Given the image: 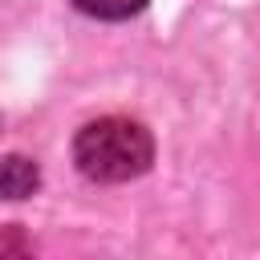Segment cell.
<instances>
[{"label": "cell", "instance_id": "4", "mask_svg": "<svg viewBox=\"0 0 260 260\" xmlns=\"http://www.w3.org/2000/svg\"><path fill=\"white\" fill-rule=\"evenodd\" d=\"M32 244L20 236V228H0V256H24Z\"/></svg>", "mask_w": 260, "mask_h": 260}, {"label": "cell", "instance_id": "3", "mask_svg": "<svg viewBox=\"0 0 260 260\" xmlns=\"http://www.w3.org/2000/svg\"><path fill=\"white\" fill-rule=\"evenodd\" d=\"M73 4L98 20H126V16L146 8V0H73Z\"/></svg>", "mask_w": 260, "mask_h": 260}, {"label": "cell", "instance_id": "2", "mask_svg": "<svg viewBox=\"0 0 260 260\" xmlns=\"http://www.w3.org/2000/svg\"><path fill=\"white\" fill-rule=\"evenodd\" d=\"M37 183H41V171L32 158H24V154L0 158V195L4 199H24L37 191Z\"/></svg>", "mask_w": 260, "mask_h": 260}, {"label": "cell", "instance_id": "1", "mask_svg": "<svg viewBox=\"0 0 260 260\" xmlns=\"http://www.w3.org/2000/svg\"><path fill=\"white\" fill-rule=\"evenodd\" d=\"M73 158H77V171L93 183H126L150 167L154 142H150L146 126L110 114V118H98L77 130Z\"/></svg>", "mask_w": 260, "mask_h": 260}]
</instances>
